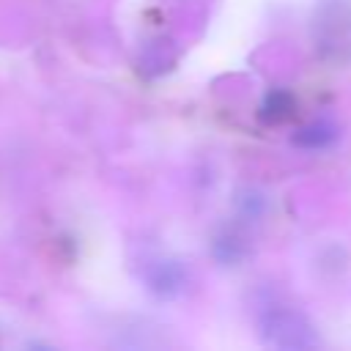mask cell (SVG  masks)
Listing matches in <instances>:
<instances>
[{
    "mask_svg": "<svg viewBox=\"0 0 351 351\" xmlns=\"http://www.w3.org/2000/svg\"><path fill=\"white\" fill-rule=\"evenodd\" d=\"M315 47L346 58L351 52V8L348 5H326L315 16Z\"/></svg>",
    "mask_w": 351,
    "mask_h": 351,
    "instance_id": "obj_3",
    "label": "cell"
},
{
    "mask_svg": "<svg viewBox=\"0 0 351 351\" xmlns=\"http://www.w3.org/2000/svg\"><path fill=\"white\" fill-rule=\"evenodd\" d=\"M337 134H340V129H337L332 121L318 118V121H310V123L299 126V129L293 132L291 143H293L296 148H304V151H324V148H329V145L337 140Z\"/></svg>",
    "mask_w": 351,
    "mask_h": 351,
    "instance_id": "obj_5",
    "label": "cell"
},
{
    "mask_svg": "<svg viewBox=\"0 0 351 351\" xmlns=\"http://www.w3.org/2000/svg\"><path fill=\"white\" fill-rule=\"evenodd\" d=\"M258 332L266 346L280 351H307L321 343L310 318L293 307H271L261 313Z\"/></svg>",
    "mask_w": 351,
    "mask_h": 351,
    "instance_id": "obj_1",
    "label": "cell"
},
{
    "mask_svg": "<svg viewBox=\"0 0 351 351\" xmlns=\"http://www.w3.org/2000/svg\"><path fill=\"white\" fill-rule=\"evenodd\" d=\"M258 118L266 126H282V123L293 121L296 118V96L285 88H271L261 101Z\"/></svg>",
    "mask_w": 351,
    "mask_h": 351,
    "instance_id": "obj_4",
    "label": "cell"
},
{
    "mask_svg": "<svg viewBox=\"0 0 351 351\" xmlns=\"http://www.w3.org/2000/svg\"><path fill=\"white\" fill-rule=\"evenodd\" d=\"M140 277H143V285L156 296V299H165V302H173V299H181L189 288V269L176 261V258H148L140 269Z\"/></svg>",
    "mask_w": 351,
    "mask_h": 351,
    "instance_id": "obj_2",
    "label": "cell"
}]
</instances>
